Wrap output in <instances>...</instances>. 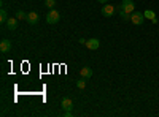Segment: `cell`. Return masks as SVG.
Wrapping results in <instances>:
<instances>
[{
  "label": "cell",
  "instance_id": "cell-1",
  "mask_svg": "<svg viewBox=\"0 0 159 117\" xmlns=\"http://www.w3.org/2000/svg\"><path fill=\"white\" fill-rule=\"evenodd\" d=\"M59 19H61V13L57 10L52 8L51 11H48V15H46V22L48 24H57Z\"/></svg>",
  "mask_w": 159,
  "mask_h": 117
},
{
  "label": "cell",
  "instance_id": "cell-2",
  "mask_svg": "<svg viewBox=\"0 0 159 117\" xmlns=\"http://www.w3.org/2000/svg\"><path fill=\"white\" fill-rule=\"evenodd\" d=\"M119 10H123V11L129 13V15H132V13L135 11V3L132 2V0H124V2L119 5Z\"/></svg>",
  "mask_w": 159,
  "mask_h": 117
},
{
  "label": "cell",
  "instance_id": "cell-3",
  "mask_svg": "<svg viewBox=\"0 0 159 117\" xmlns=\"http://www.w3.org/2000/svg\"><path fill=\"white\" fill-rule=\"evenodd\" d=\"M145 19H147V18H145V15H143V13H140V11H134L130 15V22H134L135 25H142Z\"/></svg>",
  "mask_w": 159,
  "mask_h": 117
},
{
  "label": "cell",
  "instance_id": "cell-4",
  "mask_svg": "<svg viewBox=\"0 0 159 117\" xmlns=\"http://www.w3.org/2000/svg\"><path fill=\"white\" fill-rule=\"evenodd\" d=\"M89 51H96L100 48V41L97 40V38H91V40H86V44H84Z\"/></svg>",
  "mask_w": 159,
  "mask_h": 117
},
{
  "label": "cell",
  "instance_id": "cell-5",
  "mask_svg": "<svg viewBox=\"0 0 159 117\" xmlns=\"http://www.w3.org/2000/svg\"><path fill=\"white\" fill-rule=\"evenodd\" d=\"M61 108H62L64 111H72V109H73V101H72V98H69V97L62 98V101H61Z\"/></svg>",
  "mask_w": 159,
  "mask_h": 117
},
{
  "label": "cell",
  "instance_id": "cell-6",
  "mask_svg": "<svg viewBox=\"0 0 159 117\" xmlns=\"http://www.w3.org/2000/svg\"><path fill=\"white\" fill-rule=\"evenodd\" d=\"M11 48H13V44H11L10 40H7V38H3V40L0 41V51H2L3 54H5V52H10Z\"/></svg>",
  "mask_w": 159,
  "mask_h": 117
},
{
  "label": "cell",
  "instance_id": "cell-7",
  "mask_svg": "<svg viewBox=\"0 0 159 117\" xmlns=\"http://www.w3.org/2000/svg\"><path fill=\"white\" fill-rule=\"evenodd\" d=\"M115 6L113 5H108V3H105L103 5V8H102V15L103 16H107V18H110V16H113L115 15Z\"/></svg>",
  "mask_w": 159,
  "mask_h": 117
},
{
  "label": "cell",
  "instance_id": "cell-8",
  "mask_svg": "<svg viewBox=\"0 0 159 117\" xmlns=\"http://www.w3.org/2000/svg\"><path fill=\"white\" fill-rule=\"evenodd\" d=\"M5 24H7V27H8L10 30H16V29H18V18H16V16H15V18H8Z\"/></svg>",
  "mask_w": 159,
  "mask_h": 117
},
{
  "label": "cell",
  "instance_id": "cell-9",
  "mask_svg": "<svg viewBox=\"0 0 159 117\" xmlns=\"http://www.w3.org/2000/svg\"><path fill=\"white\" fill-rule=\"evenodd\" d=\"M143 15H145V18L151 19V22H153V24H157V18H156V13H154L153 10H145V11H143Z\"/></svg>",
  "mask_w": 159,
  "mask_h": 117
},
{
  "label": "cell",
  "instance_id": "cell-10",
  "mask_svg": "<svg viewBox=\"0 0 159 117\" xmlns=\"http://www.w3.org/2000/svg\"><path fill=\"white\" fill-rule=\"evenodd\" d=\"M25 21H27L29 24H32V25H35L38 22V15H37L35 11H32V13H29V15H27V19H25Z\"/></svg>",
  "mask_w": 159,
  "mask_h": 117
},
{
  "label": "cell",
  "instance_id": "cell-11",
  "mask_svg": "<svg viewBox=\"0 0 159 117\" xmlns=\"http://www.w3.org/2000/svg\"><path fill=\"white\" fill-rule=\"evenodd\" d=\"M80 73H81V77H86V79H89V77L92 76V70L89 67H83Z\"/></svg>",
  "mask_w": 159,
  "mask_h": 117
},
{
  "label": "cell",
  "instance_id": "cell-12",
  "mask_svg": "<svg viewBox=\"0 0 159 117\" xmlns=\"http://www.w3.org/2000/svg\"><path fill=\"white\" fill-rule=\"evenodd\" d=\"M119 16H121V19H123L124 22L130 21V15H129V13H126V11H123V10H119Z\"/></svg>",
  "mask_w": 159,
  "mask_h": 117
},
{
  "label": "cell",
  "instance_id": "cell-13",
  "mask_svg": "<svg viewBox=\"0 0 159 117\" xmlns=\"http://www.w3.org/2000/svg\"><path fill=\"white\" fill-rule=\"evenodd\" d=\"M7 19H8L7 10H5V8H2V10H0V21H2V22H7Z\"/></svg>",
  "mask_w": 159,
  "mask_h": 117
},
{
  "label": "cell",
  "instance_id": "cell-14",
  "mask_svg": "<svg viewBox=\"0 0 159 117\" xmlns=\"http://www.w3.org/2000/svg\"><path fill=\"white\" fill-rule=\"evenodd\" d=\"M76 87H78V89H84V87H86V77L78 79V81H76Z\"/></svg>",
  "mask_w": 159,
  "mask_h": 117
},
{
  "label": "cell",
  "instance_id": "cell-15",
  "mask_svg": "<svg viewBox=\"0 0 159 117\" xmlns=\"http://www.w3.org/2000/svg\"><path fill=\"white\" fill-rule=\"evenodd\" d=\"M16 18L18 19H27V13H24L22 10H18L16 11Z\"/></svg>",
  "mask_w": 159,
  "mask_h": 117
},
{
  "label": "cell",
  "instance_id": "cell-16",
  "mask_svg": "<svg viewBox=\"0 0 159 117\" xmlns=\"http://www.w3.org/2000/svg\"><path fill=\"white\" fill-rule=\"evenodd\" d=\"M54 5H56V0H45V6L46 8L52 10V8H54Z\"/></svg>",
  "mask_w": 159,
  "mask_h": 117
},
{
  "label": "cell",
  "instance_id": "cell-17",
  "mask_svg": "<svg viewBox=\"0 0 159 117\" xmlns=\"http://www.w3.org/2000/svg\"><path fill=\"white\" fill-rule=\"evenodd\" d=\"M73 114H72V111H65L64 112V117H72Z\"/></svg>",
  "mask_w": 159,
  "mask_h": 117
},
{
  "label": "cell",
  "instance_id": "cell-18",
  "mask_svg": "<svg viewBox=\"0 0 159 117\" xmlns=\"http://www.w3.org/2000/svg\"><path fill=\"white\" fill-rule=\"evenodd\" d=\"M97 2H99V3H103V5H105V3H108V0H97Z\"/></svg>",
  "mask_w": 159,
  "mask_h": 117
}]
</instances>
